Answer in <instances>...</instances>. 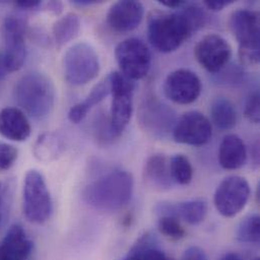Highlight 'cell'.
<instances>
[{
  "instance_id": "4316f807",
  "label": "cell",
  "mask_w": 260,
  "mask_h": 260,
  "mask_svg": "<svg viewBox=\"0 0 260 260\" xmlns=\"http://www.w3.org/2000/svg\"><path fill=\"white\" fill-rule=\"evenodd\" d=\"M237 240L245 244H258L260 240V219L256 214L244 218L238 226Z\"/></svg>"
},
{
  "instance_id": "74e56055",
  "label": "cell",
  "mask_w": 260,
  "mask_h": 260,
  "mask_svg": "<svg viewBox=\"0 0 260 260\" xmlns=\"http://www.w3.org/2000/svg\"><path fill=\"white\" fill-rule=\"evenodd\" d=\"M7 73H8V71H7V68H6L5 63H4L3 54L0 53V82H2L4 80Z\"/></svg>"
},
{
  "instance_id": "ee69618b",
  "label": "cell",
  "mask_w": 260,
  "mask_h": 260,
  "mask_svg": "<svg viewBox=\"0 0 260 260\" xmlns=\"http://www.w3.org/2000/svg\"><path fill=\"white\" fill-rule=\"evenodd\" d=\"M253 260H259V258H258V257H257V258H255V259H253Z\"/></svg>"
},
{
  "instance_id": "30bf717a",
  "label": "cell",
  "mask_w": 260,
  "mask_h": 260,
  "mask_svg": "<svg viewBox=\"0 0 260 260\" xmlns=\"http://www.w3.org/2000/svg\"><path fill=\"white\" fill-rule=\"evenodd\" d=\"M250 193V185L244 177L230 175L218 185L214 194V204L223 217L233 218L244 210Z\"/></svg>"
},
{
  "instance_id": "e0dca14e",
  "label": "cell",
  "mask_w": 260,
  "mask_h": 260,
  "mask_svg": "<svg viewBox=\"0 0 260 260\" xmlns=\"http://www.w3.org/2000/svg\"><path fill=\"white\" fill-rule=\"evenodd\" d=\"M32 251V242L24 228L12 225L0 241V260H27Z\"/></svg>"
},
{
  "instance_id": "f546056e",
  "label": "cell",
  "mask_w": 260,
  "mask_h": 260,
  "mask_svg": "<svg viewBox=\"0 0 260 260\" xmlns=\"http://www.w3.org/2000/svg\"><path fill=\"white\" fill-rule=\"evenodd\" d=\"M243 77H244L243 70L236 65L235 66L226 65L221 71L216 73V81L225 85L238 84L242 81Z\"/></svg>"
},
{
  "instance_id": "d590c367",
  "label": "cell",
  "mask_w": 260,
  "mask_h": 260,
  "mask_svg": "<svg viewBox=\"0 0 260 260\" xmlns=\"http://www.w3.org/2000/svg\"><path fill=\"white\" fill-rule=\"evenodd\" d=\"M158 2L161 5H163L167 8H170V9H178L186 3V1H179V0H161Z\"/></svg>"
},
{
  "instance_id": "7402d4cb",
  "label": "cell",
  "mask_w": 260,
  "mask_h": 260,
  "mask_svg": "<svg viewBox=\"0 0 260 260\" xmlns=\"http://www.w3.org/2000/svg\"><path fill=\"white\" fill-rule=\"evenodd\" d=\"M213 124L220 130L229 131L235 128L238 115L233 103L226 98H217L210 109Z\"/></svg>"
},
{
  "instance_id": "83f0119b",
  "label": "cell",
  "mask_w": 260,
  "mask_h": 260,
  "mask_svg": "<svg viewBox=\"0 0 260 260\" xmlns=\"http://www.w3.org/2000/svg\"><path fill=\"white\" fill-rule=\"evenodd\" d=\"M179 9H180V12L186 18V20L188 21L193 32L200 30L207 24L209 16L200 4L188 3L186 1V3Z\"/></svg>"
},
{
  "instance_id": "5bb4252c",
  "label": "cell",
  "mask_w": 260,
  "mask_h": 260,
  "mask_svg": "<svg viewBox=\"0 0 260 260\" xmlns=\"http://www.w3.org/2000/svg\"><path fill=\"white\" fill-rule=\"evenodd\" d=\"M200 77L191 70L177 69L168 74L163 89L167 99L178 105L194 103L202 92Z\"/></svg>"
},
{
  "instance_id": "6da1fadb",
  "label": "cell",
  "mask_w": 260,
  "mask_h": 260,
  "mask_svg": "<svg viewBox=\"0 0 260 260\" xmlns=\"http://www.w3.org/2000/svg\"><path fill=\"white\" fill-rule=\"evenodd\" d=\"M133 192V175L127 170L114 169L86 185L83 200L96 210L117 211L130 203Z\"/></svg>"
},
{
  "instance_id": "60d3db41",
  "label": "cell",
  "mask_w": 260,
  "mask_h": 260,
  "mask_svg": "<svg viewBox=\"0 0 260 260\" xmlns=\"http://www.w3.org/2000/svg\"><path fill=\"white\" fill-rule=\"evenodd\" d=\"M122 260H138V253H137V251L132 247L130 251H129V253L127 254V256L124 257Z\"/></svg>"
},
{
  "instance_id": "603a6c76",
  "label": "cell",
  "mask_w": 260,
  "mask_h": 260,
  "mask_svg": "<svg viewBox=\"0 0 260 260\" xmlns=\"http://www.w3.org/2000/svg\"><path fill=\"white\" fill-rule=\"evenodd\" d=\"M63 138L54 132H47L41 135L34 147L35 157L43 162H50L57 159L64 151Z\"/></svg>"
},
{
  "instance_id": "cb8c5ba5",
  "label": "cell",
  "mask_w": 260,
  "mask_h": 260,
  "mask_svg": "<svg viewBox=\"0 0 260 260\" xmlns=\"http://www.w3.org/2000/svg\"><path fill=\"white\" fill-rule=\"evenodd\" d=\"M81 27L80 18L76 13L70 12L60 17L53 25L52 32L55 44L62 48L73 41L79 34Z\"/></svg>"
},
{
  "instance_id": "4fadbf2b",
  "label": "cell",
  "mask_w": 260,
  "mask_h": 260,
  "mask_svg": "<svg viewBox=\"0 0 260 260\" xmlns=\"http://www.w3.org/2000/svg\"><path fill=\"white\" fill-rule=\"evenodd\" d=\"M213 135L211 121L202 113L191 111L183 114L175 123L172 137L176 143L189 146H203Z\"/></svg>"
},
{
  "instance_id": "d6a6232c",
  "label": "cell",
  "mask_w": 260,
  "mask_h": 260,
  "mask_svg": "<svg viewBox=\"0 0 260 260\" xmlns=\"http://www.w3.org/2000/svg\"><path fill=\"white\" fill-rule=\"evenodd\" d=\"M181 260H208V256L201 247L191 246L184 251Z\"/></svg>"
},
{
  "instance_id": "8fae6325",
  "label": "cell",
  "mask_w": 260,
  "mask_h": 260,
  "mask_svg": "<svg viewBox=\"0 0 260 260\" xmlns=\"http://www.w3.org/2000/svg\"><path fill=\"white\" fill-rule=\"evenodd\" d=\"M25 22L14 15L7 16L3 22L4 63L8 72H16L22 68L26 58Z\"/></svg>"
},
{
  "instance_id": "1f68e13d",
  "label": "cell",
  "mask_w": 260,
  "mask_h": 260,
  "mask_svg": "<svg viewBox=\"0 0 260 260\" xmlns=\"http://www.w3.org/2000/svg\"><path fill=\"white\" fill-rule=\"evenodd\" d=\"M259 92L254 91L248 96L245 104L244 115L246 119L253 124L259 123Z\"/></svg>"
},
{
  "instance_id": "e575fe53",
  "label": "cell",
  "mask_w": 260,
  "mask_h": 260,
  "mask_svg": "<svg viewBox=\"0 0 260 260\" xmlns=\"http://www.w3.org/2000/svg\"><path fill=\"white\" fill-rule=\"evenodd\" d=\"M12 5L21 10H37L42 6V1L38 0H18L13 1Z\"/></svg>"
},
{
  "instance_id": "8d00e7d4",
  "label": "cell",
  "mask_w": 260,
  "mask_h": 260,
  "mask_svg": "<svg viewBox=\"0 0 260 260\" xmlns=\"http://www.w3.org/2000/svg\"><path fill=\"white\" fill-rule=\"evenodd\" d=\"M47 7L49 9V11L55 13V14H59L61 11H62V8H63V4L59 1H52V2H49L47 4Z\"/></svg>"
},
{
  "instance_id": "5b68a950",
  "label": "cell",
  "mask_w": 260,
  "mask_h": 260,
  "mask_svg": "<svg viewBox=\"0 0 260 260\" xmlns=\"http://www.w3.org/2000/svg\"><path fill=\"white\" fill-rule=\"evenodd\" d=\"M22 210L26 220L38 225L48 222L53 212V202L46 180L36 169L28 170L23 179Z\"/></svg>"
},
{
  "instance_id": "8992f818",
  "label": "cell",
  "mask_w": 260,
  "mask_h": 260,
  "mask_svg": "<svg viewBox=\"0 0 260 260\" xmlns=\"http://www.w3.org/2000/svg\"><path fill=\"white\" fill-rule=\"evenodd\" d=\"M101 71L100 57L95 49L85 43L71 46L63 57V72L66 81L82 86L95 79Z\"/></svg>"
},
{
  "instance_id": "ba28073f",
  "label": "cell",
  "mask_w": 260,
  "mask_h": 260,
  "mask_svg": "<svg viewBox=\"0 0 260 260\" xmlns=\"http://www.w3.org/2000/svg\"><path fill=\"white\" fill-rule=\"evenodd\" d=\"M176 121L175 111L154 95L145 98L139 107V126L153 138H165L172 132Z\"/></svg>"
},
{
  "instance_id": "277c9868",
  "label": "cell",
  "mask_w": 260,
  "mask_h": 260,
  "mask_svg": "<svg viewBox=\"0 0 260 260\" xmlns=\"http://www.w3.org/2000/svg\"><path fill=\"white\" fill-rule=\"evenodd\" d=\"M232 34L239 44L238 56L242 65L255 66L260 60L259 14L250 9L235 10L229 20Z\"/></svg>"
},
{
  "instance_id": "9a60e30c",
  "label": "cell",
  "mask_w": 260,
  "mask_h": 260,
  "mask_svg": "<svg viewBox=\"0 0 260 260\" xmlns=\"http://www.w3.org/2000/svg\"><path fill=\"white\" fill-rule=\"evenodd\" d=\"M144 17V6L135 0H123L114 3L108 14L107 23L116 32L125 34L137 28Z\"/></svg>"
},
{
  "instance_id": "7a4b0ae2",
  "label": "cell",
  "mask_w": 260,
  "mask_h": 260,
  "mask_svg": "<svg viewBox=\"0 0 260 260\" xmlns=\"http://www.w3.org/2000/svg\"><path fill=\"white\" fill-rule=\"evenodd\" d=\"M13 99L19 109L36 120L50 116L56 103V88L46 74L29 72L18 79L13 88Z\"/></svg>"
},
{
  "instance_id": "f35d334b",
  "label": "cell",
  "mask_w": 260,
  "mask_h": 260,
  "mask_svg": "<svg viewBox=\"0 0 260 260\" xmlns=\"http://www.w3.org/2000/svg\"><path fill=\"white\" fill-rule=\"evenodd\" d=\"M73 5L75 6H79V7H84V6H90V5H94L100 3L99 1H89V0H75L71 2Z\"/></svg>"
},
{
  "instance_id": "f1b7e54d",
  "label": "cell",
  "mask_w": 260,
  "mask_h": 260,
  "mask_svg": "<svg viewBox=\"0 0 260 260\" xmlns=\"http://www.w3.org/2000/svg\"><path fill=\"white\" fill-rule=\"evenodd\" d=\"M158 230L165 237L171 240H180L185 237V230L178 219L174 217L162 216L158 220Z\"/></svg>"
},
{
  "instance_id": "ffe728a7",
  "label": "cell",
  "mask_w": 260,
  "mask_h": 260,
  "mask_svg": "<svg viewBox=\"0 0 260 260\" xmlns=\"http://www.w3.org/2000/svg\"><path fill=\"white\" fill-rule=\"evenodd\" d=\"M219 163L226 170L241 168L247 161V150L243 140L236 134H229L219 148Z\"/></svg>"
},
{
  "instance_id": "836d02e7",
  "label": "cell",
  "mask_w": 260,
  "mask_h": 260,
  "mask_svg": "<svg viewBox=\"0 0 260 260\" xmlns=\"http://www.w3.org/2000/svg\"><path fill=\"white\" fill-rule=\"evenodd\" d=\"M234 1L232 0H206L203 2L204 6L211 11L218 12L223 10L225 7L231 5Z\"/></svg>"
},
{
  "instance_id": "9c48e42d",
  "label": "cell",
  "mask_w": 260,
  "mask_h": 260,
  "mask_svg": "<svg viewBox=\"0 0 260 260\" xmlns=\"http://www.w3.org/2000/svg\"><path fill=\"white\" fill-rule=\"evenodd\" d=\"M115 56L120 72L131 80H140L150 71L152 56L147 45L138 38H129L121 42Z\"/></svg>"
},
{
  "instance_id": "484cf974",
  "label": "cell",
  "mask_w": 260,
  "mask_h": 260,
  "mask_svg": "<svg viewBox=\"0 0 260 260\" xmlns=\"http://www.w3.org/2000/svg\"><path fill=\"white\" fill-rule=\"evenodd\" d=\"M169 167L174 183L187 185L191 182L193 177V168L186 156L182 154L174 155L169 160Z\"/></svg>"
},
{
  "instance_id": "7c38bea8",
  "label": "cell",
  "mask_w": 260,
  "mask_h": 260,
  "mask_svg": "<svg viewBox=\"0 0 260 260\" xmlns=\"http://www.w3.org/2000/svg\"><path fill=\"white\" fill-rule=\"evenodd\" d=\"M232 56L230 44L221 36L210 34L199 41L194 47L198 63L210 73H218L228 65Z\"/></svg>"
},
{
  "instance_id": "7bdbcfd3",
  "label": "cell",
  "mask_w": 260,
  "mask_h": 260,
  "mask_svg": "<svg viewBox=\"0 0 260 260\" xmlns=\"http://www.w3.org/2000/svg\"><path fill=\"white\" fill-rule=\"evenodd\" d=\"M0 191H1V184H0ZM0 201H1V198H0Z\"/></svg>"
},
{
  "instance_id": "ab89813d",
  "label": "cell",
  "mask_w": 260,
  "mask_h": 260,
  "mask_svg": "<svg viewBox=\"0 0 260 260\" xmlns=\"http://www.w3.org/2000/svg\"><path fill=\"white\" fill-rule=\"evenodd\" d=\"M221 260H242L239 254L235 253V252H229L227 254H225Z\"/></svg>"
},
{
  "instance_id": "2e32d148",
  "label": "cell",
  "mask_w": 260,
  "mask_h": 260,
  "mask_svg": "<svg viewBox=\"0 0 260 260\" xmlns=\"http://www.w3.org/2000/svg\"><path fill=\"white\" fill-rule=\"evenodd\" d=\"M159 217L168 216L181 219L190 225L202 223L208 214V205L201 200H191L181 203H160L155 208Z\"/></svg>"
},
{
  "instance_id": "b9f144b4",
  "label": "cell",
  "mask_w": 260,
  "mask_h": 260,
  "mask_svg": "<svg viewBox=\"0 0 260 260\" xmlns=\"http://www.w3.org/2000/svg\"><path fill=\"white\" fill-rule=\"evenodd\" d=\"M2 219H3V212H2V208H1V201H0V226L2 223Z\"/></svg>"
},
{
  "instance_id": "44dd1931",
  "label": "cell",
  "mask_w": 260,
  "mask_h": 260,
  "mask_svg": "<svg viewBox=\"0 0 260 260\" xmlns=\"http://www.w3.org/2000/svg\"><path fill=\"white\" fill-rule=\"evenodd\" d=\"M110 93V80L109 77H107L105 80L101 81L94 86V88L82 103H79L70 109L68 113L69 121L73 124L81 123L86 118L90 110L95 106L100 105Z\"/></svg>"
},
{
  "instance_id": "ac0fdd59",
  "label": "cell",
  "mask_w": 260,
  "mask_h": 260,
  "mask_svg": "<svg viewBox=\"0 0 260 260\" xmlns=\"http://www.w3.org/2000/svg\"><path fill=\"white\" fill-rule=\"evenodd\" d=\"M31 134L26 115L17 108H4L0 111V136L13 142H24Z\"/></svg>"
},
{
  "instance_id": "52a82bcc",
  "label": "cell",
  "mask_w": 260,
  "mask_h": 260,
  "mask_svg": "<svg viewBox=\"0 0 260 260\" xmlns=\"http://www.w3.org/2000/svg\"><path fill=\"white\" fill-rule=\"evenodd\" d=\"M108 77L113 96L109 129L111 138L114 139L120 137L130 123L134 110L135 83L118 71Z\"/></svg>"
},
{
  "instance_id": "d6986e66",
  "label": "cell",
  "mask_w": 260,
  "mask_h": 260,
  "mask_svg": "<svg viewBox=\"0 0 260 260\" xmlns=\"http://www.w3.org/2000/svg\"><path fill=\"white\" fill-rule=\"evenodd\" d=\"M143 178L146 184L156 190L165 191L172 188L169 160L163 154H153L145 162Z\"/></svg>"
},
{
  "instance_id": "d4e9b609",
  "label": "cell",
  "mask_w": 260,
  "mask_h": 260,
  "mask_svg": "<svg viewBox=\"0 0 260 260\" xmlns=\"http://www.w3.org/2000/svg\"><path fill=\"white\" fill-rule=\"evenodd\" d=\"M133 248L138 253V260H170L158 246L156 236L150 232L142 235Z\"/></svg>"
},
{
  "instance_id": "3957f363",
  "label": "cell",
  "mask_w": 260,
  "mask_h": 260,
  "mask_svg": "<svg viewBox=\"0 0 260 260\" xmlns=\"http://www.w3.org/2000/svg\"><path fill=\"white\" fill-rule=\"evenodd\" d=\"M192 34V28L180 10L172 13H155L148 22V39L161 53L176 51Z\"/></svg>"
},
{
  "instance_id": "4dcf8cb0",
  "label": "cell",
  "mask_w": 260,
  "mask_h": 260,
  "mask_svg": "<svg viewBox=\"0 0 260 260\" xmlns=\"http://www.w3.org/2000/svg\"><path fill=\"white\" fill-rule=\"evenodd\" d=\"M17 157V148L7 143H0V172L8 171L15 164Z\"/></svg>"
}]
</instances>
